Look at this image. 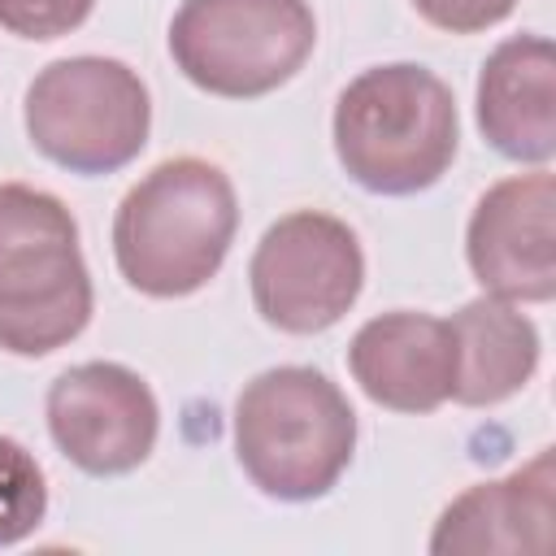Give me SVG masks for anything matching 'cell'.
Returning a JSON list of instances; mask_svg holds the SVG:
<instances>
[{
    "label": "cell",
    "mask_w": 556,
    "mask_h": 556,
    "mask_svg": "<svg viewBox=\"0 0 556 556\" xmlns=\"http://www.w3.org/2000/svg\"><path fill=\"white\" fill-rule=\"evenodd\" d=\"M22 122L30 148L70 174H113L130 165L152 130L143 78L117 56H65L26 87Z\"/></svg>",
    "instance_id": "obj_5"
},
{
    "label": "cell",
    "mask_w": 556,
    "mask_h": 556,
    "mask_svg": "<svg viewBox=\"0 0 556 556\" xmlns=\"http://www.w3.org/2000/svg\"><path fill=\"white\" fill-rule=\"evenodd\" d=\"M478 130L482 139L521 165H547L556 156V52L547 35L504 39L478 74Z\"/></svg>",
    "instance_id": "obj_11"
},
{
    "label": "cell",
    "mask_w": 556,
    "mask_h": 556,
    "mask_svg": "<svg viewBox=\"0 0 556 556\" xmlns=\"http://www.w3.org/2000/svg\"><path fill=\"white\" fill-rule=\"evenodd\" d=\"M78 222L43 187L0 182V352L48 356L91 321Z\"/></svg>",
    "instance_id": "obj_4"
},
{
    "label": "cell",
    "mask_w": 556,
    "mask_h": 556,
    "mask_svg": "<svg viewBox=\"0 0 556 556\" xmlns=\"http://www.w3.org/2000/svg\"><path fill=\"white\" fill-rule=\"evenodd\" d=\"M417 17L447 35H478L486 26H500L517 0H413Z\"/></svg>",
    "instance_id": "obj_16"
},
{
    "label": "cell",
    "mask_w": 556,
    "mask_h": 556,
    "mask_svg": "<svg viewBox=\"0 0 556 556\" xmlns=\"http://www.w3.org/2000/svg\"><path fill=\"white\" fill-rule=\"evenodd\" d=\"M552 495L556 469L552 447L508 478L460 491L434 521L430 552H547L552 547Z\"/></svg>",
    "instance_id": "obj_12"
},
{
    "label": "cell",
    "mask_w": 556,
    "mask_h": 556,
    "mask_svg": "<svg viewBox=\"0 0 556 556\" xmlns=\"http://www.w3.org/2000/svg\"><path fill=\"white\" fill-rule=\"evenodd\" d=\"M348 369L356 387L391 413H434L452 400L456 343L452 326L434 313H378L348 343Z\"/></svg>",
    "instance_id": "obj_10"
},
{
    "label": "cell",
    "mask_w": 556,
    "mask_h": 556,
    "mask_svg": "<svg viewBox=\"0 0 556 556\" xmlns=\"http://www.w3.org/2000/svg\"><path fill=\"white\" fill-rule=\"evenodd\" d=\"M330 135L334 156L356 187L374 195H417L456 161V96L426 65H374L339 91Z\"/></svg>",
    "instance_id": "obj_2"
},
{
    "label": "cell",
    "mask_w": 556,
    "mask_h": 556,
    "mask_svg": "<svg viewBox=\"0 0 556 556\" xmlns=\"http://www.w3.org/2000/svg\"><path fill=\"white\" fill-rule=\"evenodd\" d=\"M239 195L222 165L174 156L148 169L113 213V261L126 287L182 300L208 287L235 243Z\"/></svg>",
    "instance_id": "obj_1"
},
{
    "label": "cell",
    "mask_w": 556,
    "mask_h": 556,
    "mask_svg": "<svg viewBox=\"0 0 556 556\" xmlns=\"http://www.w3.org/2000/svg\"><path fill=\"white\" fill-rule=\"evenodd\" d=\"M248 287L256 313L282 334L330 330L365 287V252L356 230L321 208H295L278 217L252 261Z\"/></svg>",
    "instance_id": "obj_7"
},
{
    "label": "cell",
    "mask_w": 556,
    "mask_h": 556,
    "mask_svg": "<svg viewBox=\"0 0 556 556\" xmlns=\"http://www.w3.org/2000/svg\"><path fill=\"white\" fill-rule=\"evenodd\" d=\"M48 513V478L30 447L0 434V547L22 543Z\"/></svg>",
    "instance_id": "obj_14"
},
{
    "label": "cell",
    "mask_w": 556,
    "mask_h": 556,
    "mask_svg": "<svg viewBox=\"0 0 556 556\" xmlns=\"http://www.w3.org/2000/svg\"><path fill=\"white\" fill-rule=\"evenodd\" d=\"M317 48L308 0H182L169 22L178 74L222 100H256L291 83Z\"/></svg>",
    "instance_id": "obj_6"
},
{
    "label": "cell",
    "mask_w": 556,
    "mask_h": 556,
    "mask_svg": "<svg viewBox=\"0 0 556 556\" xmlns=\"http://www.w3.org/2000/svg\"><path fill=\"white\" fill-rule=\"evenodd\" d=\"M356 452V413L313 365H278L235 400V456L252 486L282 504L321 500Z\"/></svg>",
    "instance_id": "obj_3"
},
{
    "label": "cell",
    "mask_w": 556,
    "mask_h": 556,
    "mask_svg": "<svg viewBox=\"0 0 556 556\" xmlns=\"http://www.w3.org/2000/svg\"><path fill=\"white\" fill-rule=\"evenodd\" d=\"M96 0H0V30L17 39H61L91 17Z\"/></svg>",
    "instance_id": "obj_15"
},
{
    "label": "cell",
    "mask_w": 556,
    "mask_h": 556,
    "mask_svg": "<svg viewBox=\"0 0 556 556\" xmlns=\"http://www.w3.org/2000/svg\"><path fill=\"white\" fill-rule=\"evenodd\" d=\"M552 204L556 182L543 165L482 191L465 226V261L486 295L508 304H547L556 295Z\"/></svg>",
    "instance_id": "obj_9"
},
{
    "label": "cell",
    "mask_w": 556,
    "mask_h": 556,
    "mask_svg": "<svg viewBox=\"0 0 556 556\" xmlns=\"http://www.w3.org/2000/svg\"><path fill=\"white\" fill-rule=\"evenodd\" d=\"M452 343H456V382L452 400L465 408H491L517 395L534 369H539V330L534 321L500 300V295H478L460 313L447 317Z\"/></svg>",
    "instance_id": "obj_13"
},
{
    "label": "cell",
    "mask_w": 556,
    "mask_h": 556,
    "mask_svg": "<svg viewBox=\"0 0 556 556\" xmlns=\"http://www.w3.org/2000/svg\"><path fill=\"white\" fill-rule=\"evenodd\" d=\"M43 413L56 452L91 478L139 469L161 434V404L152 387L117 361H83L56 374Z\"/></svg>",
    "instance_id": "obj_8"
}]
</instances>
